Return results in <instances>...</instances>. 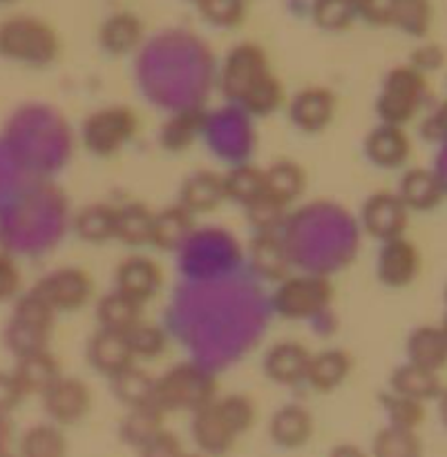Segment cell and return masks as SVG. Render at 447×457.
<instances>
[{
  "instance_id": "obj_1",
  "label": "cell",
  "mask_w": 447,
  "mask_h": 457,
  "mask_svg": "<svg viewBox=\"0 0 447 457\" xmlns=\"http://www.w3.org/2000/svg\"><path fill=\"white\" fill-rule=\"evenodd\" d=\"M61 54V38L47 21L16 13L0 22V56L30 67H47Z\"/></svg>"
},
{
  "instance_id": "obj_2",
  "label": "cell",
  "mask_w": 447,
  "mask_h": 457,
  "mask_svg": "<svg viewBox=\"0 0 447 457\" xmlns=\"http://www.w3.org/2000/svg\"><path fill=\"white\" fill-rule=\"evenodd\" d=\"M427 98L429 85L423 71L411 65H396L384 76L383 89L375 98V112L383 123L405 128L416 119Z\"/></svg>"
},
{
  "instance_id": "obj_3",
  "label": "cell",
  "mask_w": 447,
  "mask_h": 457,
  "mask_svg": "<svg viewBox=\"0 0 447 457\" xmlns=\"http://www.w3.org/2000/svg\"><path fill=\"white\" fill-rule=\"evenodd\" d=\"M217 382L206 369L197 364H177L164 378L156 379L155 404L164 413L204 409L217 400Z\"/></svg>"
},
{
  "instance_id": "obj_4",
  "label": "cell",
  "mask_w": 447,
  "mask_h": 457,
  "mask_svg": "<svg viewBox=\"0 0 447 457\" xmlns=\"http://www.w3.org/2000/svg\"><path fill=\"white\" fill-rule=\"evenodd\" d=\"M137 128L139 119L130 107L107 105L92 112V114L83 120L80 138H83L85 147H88L94 156L110 159V156L119 154V152L132 141V137L137 134Z\"/></svg>"
},
{
  "instance_id": "obj_5",
  "label": "cell",
  "mask_w": 447,
  "mask_h": 457,
  "mask_svg": "<svg viewBox=\"0 0 447 457\" xmlns=\"http://www.w3.org/2000/svg\"><path fill=\"white\" fill-rule=\"evenodd\" d=\"M333 299V286L326 277H286L273 293V311L289 321L311 320L320 315Z\"/></svg>"
},
{
  "instance_id": "obj_6",
  "label": "cell",
  "mask_w": 447,
  "mask_h": 457,
  "mask_svg": "<svg viewBox=\"0 0 447 457\" xmlns=\"http://www.w3.org/2000/svg\"><path fill=\"white\" fill-rule=\"evenodd\" d=\"M34 290L56 312H74L92 299L94 284L88 272L67 266L45 275Z\"/></svg>"
},
{
  "instance_id": "obj_7",
  "label": "cell",
  "mask_w": 447,
  "mask_h": 457,
  "mask_svg": "<svg viewBox=\"0 0 447 457\" xmlns=\"http://www.w3.org/2000/svg\"><path fill=\"white\" fill-rule=\"evenodd\" d=\"M43 409L56 427H74L88 418L92 409V391L83 379L58 378L43 393Z\"/></svg>"
},
{
  "instance_id": "obj_8",
  "label": "cell",
  "mask_w": 447,
  "mask_h": 457,
  "mask_svg": "<svg viewBox=\"0 0 447 457\" xmlns=\"http://www.w3.org/2000/svg\"><path fill=\"white\" fill-rule=\"evenodd\" d=\"M271 71L264 49L255 43H241L228 52L222 67V92L231 101H240L241 94Z\"/></svg>"
},
{
  "instance_id": "obj_9",
  "label": "cell",
  "mask_w": 447,
  "mask_h": 457,
  "mask_svg": "<svg viewBox=\"0 0 447 457\" xmlns=\"http://www.w3.org/2000/svg\"><path fill=\"white\" fill-rule=\"evenodd\" d=\"M360 219L367 235L378 241H389L405 237L409 210L405 208L396 192H375L362 204Z\"/></svg>"
},
{
  "instance_id": "obj_10",
  "label": "cell",
  "mask_w": 447,
  "mask_h": 457,
  "mask_svg": "<svg viewBox=\"0 0 447 457\" xmlns=\"http://www.w3.org/2000/svg\"><path fill=\"white\" fill-rule=\"evenodd\" d=\"M420 263L423 259H420L418 248L405 237H396V239L383 241L378 262H375V275L380 284L387 288H407L420 275Z\"/></svg>"
},
{
  "instance_id": "obj_11",
  "label": "cell",
  "mask_w": 447,
  "mask_h": 457,
  "mask_svg": "<svg viewBox=\"0 0 447 457\" xmlns=\"http://www.w3.org/2000/svg\"><path fill=\"white\" fill-rule=\"evenodd\" d=\"M235 428L228 424L217 402H210L204 409L192 413V440L206 457H222L235 446Z\"/></svg>"
},
{
  "instance_id": "obj_12",
  "label": "cell",
  "mask_w": 447,
  "mask_h": 457,
  "mask_svg": "<svg viewBox=\"0 0 447 457\" xmlns=\"http://www.w3.org/2000/svg\"><path fill=\"white\" fill-rule=\"evenodd\" d=\"M335 116V96L326 87H304L291 98L289 119L298 129L317 134L331 125Z\"/></svg>"
},
{
  "instance_id": "obj_13",
  "label": "cell",
  "mask_w": 447,
  "mask_h": 457,
  "mask_svg": "<svg viewBox=\"0 0 447 457\" xmlns=\"http://www.w3.org/2000/svg\"><path fill=\"white\" fill-rule=\"evenodd\" d=\"M396 195L409 212H432L443 204L447 187L434 170L411 168L402 174Z\"/></svg>"
},
{
  "instance_id": "obj_14",
  "label": "cell",
  "mask_w": 447,
  "mask_h": 457,
  "mask_svg": "<svg viewBox=\"0 0 447 457\" xmlns=\"http://www.w3.org/2000/svg\"><path fill=\"white\" fill-rule=\"evenodd\" d=\"M116 290L130 295L137 302L146 303L159 293L161 284H164V275L156 262L143 254H132V257L123 259L116 268Z\"/></svg>"
},
{
  "instance_id": "obj_15",
  "label": "cell",
  "mask_w": 447,
  "mask_h": 457,
  "mask_svg": "<svg viewBox=\"0 0 447 457\" xmlns=\"http://www.w3.org/2000/svg\"><path fill=\"white\" fill-rule=\"evenodd\" d=\"M316 433V420L308 409L299 404H286L273 413L268 422V436L273 445L286 451H298L311 442Z\"/></svg>"
},
{
  "instance_id": "obj_16",
  "label": "cell",
  "mask_w": 447,
  "mask_h": 457,
  "mask_svg": "<svg viewBox=\"0 0 447 457\" xmlns=\"http://www.w3.org/2000/svg\"><path fill=\"white\" fill-rule=\"evenodd\" d=\"M365 154L374 165L396 170L407 163L411 154V141L401 125L380 123L365 138Z\"/></svg>"
},
{
  "instance_id": "obj_17",
  "label": "cell",
  "mask_w": 447,
  "mask_h": 457,
  "mask_svg": "<svg viewBox=\"0 0 447 457\" xmlns=\"http://www.w3.org/2000/svg\"><path fill=\"white\" fill-rule=\"evenodd\" d=\"M311 353L299 342H277L264 357V373L280 386H295L307 379Z\"/></svg>"
},
{
  "instance_id": "obj_18",
  "label": "cell",
  "mask_w": 447,
  "mask_h": 457,
  "mask_svg": "<svg viewBox=\"0 0 447 457\" xmlns=\"http://www.w3.org/2000/svg\"><path fill=\"white\" fill-rule=\"evenodd\" d=\"M88 361L94 370H98L105 378H114L116 373H121L130 364H134V357L132 351H130L125 333L98 328L89 337Z\"/></svg>"
},
{
  "instance_id": "obj_19",
  "label": "cell",
  "mask_w": 447,
  "mask_h": 457,
  "mask_svg": "<svg viewBox=\"0 0 447 457\" xmlns=\"http://www.w3.org/2000/svg\"><path fill=\"white\" fill-rule=\"evenodd\" d=\"M226 201L224 192V177L213 170H199L186 177L179 190V205L192 214L213 212Z\"/></svg>"
},
{
  "instance_id": "obj_20",
  "label": "cell",
  "mask_w": 447,
  "mask_h": 457,
  "mask_svg": "<svg viewBox=\"0 0 447 457\" xmlns=\"http://www.w3.org/2000/svg\"><path fill=\"white\" fill-rule=\"evenodd\" d=\"M192 232H195V214L188 212L179 204L168 205L152 217L150 245H155L156 250H164V253L179 250L190 239Z\"/></svg>"
},
{
  "instance_id": "obj_21",
  "label": "cell",
  "mask_w": 447,
  "mask_h": 457,
  "mask_svg": "<svg viewBox=\"0 0 447 457\" xmlns=\"http://www.w3.org/2000/svg\"><path fill=\"white\" fill-rule=\"evenodd\" d=\"M143 34L146 29L141 18L134 16L132 12H116L103 21L98 29V43L112 56H125L141 45Z\"/></svg>"
},
{
  "instance_id": "obj_22",
  "label": "cell",
  "mask_w": 447,
  "mask_h": 457,
  "mask_svg": "<svg viewBox=\"0 0 447 457\" xmlns=\"http://www.w3.org/2000/svg\"><path fill=\"white\" fill-rule=\"evenodd\" d=\"M353 369V360L342 348H329L311 355L307 370V382L317 393H333L349 379Z\"/></svg>"
},
{
  "instance_id": "obj_23",
  "label": "cell",
  "mask_w": 447,
  "mask_h": 457,
  "mask_svg": "<svg viewBox=\"0 0 447 457\" xmlns=\"http://www.w3.org/2000/svg\"><path fill=\"white\" fill-rule=\"evenodd\" d=\"M12 375L16 378L21 391L27 395H43L58 378H61V366L56 357L49 351L34 353V355L18 357Z\"/></svg>"
},
{
  "instance_id": "obj_24",
  "label": "cell",
  "mask_w": 447,
  "mask_h": 457,
  "mask_svg": "<svg viewBox=\"0 0 447 457\" xmlns=\"http://www.w3.org/2000/svg\"><path fill=\"white\" fill-rule=\"evenodd\" d=\"M250 262H253L255 272L268 281L286 279L291 268L289 248L284 239L275 232H257V237L250 244Z\"/></svg>"
},
{
  "instance_id": "obj_25",
  "label": "cell",
  "mask_w": 447,
  "mask_h": 457,
  "mask_svg": "<svg viewBox=\"0 0 447 457\" xmlns=\"http://www.w3.org/2000/svg\"><path fill=\"white\" fill-rule=\"evenodd\" d=\"M407 361L423 369L443 370L447 366V337L441 326H418L407 337Z\"/></svg>"
},
{
  "instance_id": "obj_26",
  "label": "cell",
  "mask_w": 447,
  "mask_h": 457,
  "mask_svg": "<svg viewBox=\"0 0 447 457\" xmlns=\"http://www.w3.org/2000/svg\"><path fill=\"white\" fill-rule=\"evenodd\" d=\"M304 190H307V172L295 161L282 159L264 170V192L277 204L289 208L304 195Z\"/></svg>"
},
{
  "instance_id": "obj_27",
  "label": "cell",
  "mask_w": 447,
  "mask_h": 457,
  "mask_svg": "<svg viewBox=\"0 0 447 457\" xmlns=\"http://www.w3.org/2000/svg\"><path fill=\"white\" fill-rule=\"evenodd\" d=\"M389 386L398 395L411 397V400L423 402V404L425 402L438 400V395L443 393V382L438 373L411 364V361L393 369L392 378H389Z\"/></svg>"
},
{
  "instance_id": "obj_28",
  "label": "cell",
  "mask_w": 447,
  "mask_h": 457,
  "mask_svg": "<svg viewBox=\"0 0 447 457\" xmlns=\"http://www.w3.org/2000/svg\"><path fill=\"white\" fill-rule=\"evenodd\" d=\"M206 123H208V114L199 110V107H188V110L177 112V114H173L161 125V147L168 152L188 150L197 141Z\"/></svg>"
},
{
  "instance_id": "obj_29",
  "label": "cell",
  "mask_w": 447,
  "mask_h": 457,
  "mask_svg": "<svg viewBox=\"0 0 447 457\" xmlns=\"http://www.w3.org/2000/svg\"><path fill=\"white\" fill-rule=\"evenodd\" d=\"M112 395L128 409H137V406L155 404V391H156V378H152L146 369L141 366L130 364L114 378H110Z\"/></svg>"
},
{
  "instance_id": "obj_30",
  "label": "cell",
  "mask_w": 447,
  "mask_h": 457,
  "mask_svg": "<svg viewBox=\"0 0 447 457\" xmlns=\"http://www.w3.org/2000/svg\"><path fill=\"white\" fill-rule=\"evenodd\" d=\"M143 306L146 303L137 302L130 295L121 293V290H112V293L103 295L98 299L97 317L101 328L116 330V333H128L134 324L143 320Z\"/></svg>"
},
{
  "instance_id": "obj_31",
  "label": "cell",
  "mask_w": 447,
  "mask_h": 457,
  "mask_svg": "<svg viewBox=\"0 0 447 457\" xmlns=\"http://www.w3.org/2000/svg\"><path fill=\"white\" fill-rule=\"evenodd\" d=\"M164 415L165 413L156 404L128 409L119 424V437L132 449H141L148 440L164 431Z\"/></svg>"
},
{
  "instance_id": "obj_32",
  "label": "cell",
  "mask_w": 447,
  "mask_h": 457,
  "mask_svg": "<svg viewBox=\"0 0 447 457\" xmlns=\"http://www.w3.org/2000/svg\"><path fill=\"white\" fill-rule=\"evenodd\" d=\"M70 445L56 424H34L18 440V457H67Z\"/></svg>"
},
{
  "instance_id": "obj_33",
  "label": "cell",
  "mask_w": 447,
  "mask_h": 457,
  "mask_svg": "<svg viewBox=\"0 0 447 457\" xmlns=\"http://www.w3.org/2000/svg\"><path fill=\"white\" fill-rule=\"evenodd\" d=\"M74 230L85 244H105L116 237V208L107 204H89L79 210Z\"/></svg>"
},
{
  "instance_id": "obj_34",
  "label": "cell",
  "mask_w": 447,
  "mask_h": 457,
  "mask_svg": "<svg viewBox=\"0 0 447 457\" xmlns=\"http://www.w3.org/2000/svg\"><path fill=\"white\" fill-rule=\"evenodd\" d=\"M152 212L146 204H125L116 208V237L125 245H148L152 235Z\"/></svg>"
},
{
  "instance_id": "obj_35",
  "label": "cell",
  "mask_w": 447,
  "mask_h": 457,
  "mask_svg": "<svg viewBox=\"0 0 447 457\" xmlns=\"http://www.w3.org/2000/svg\"><path fill=\"white\" fill-rule=\"evenodd\" d=\"M371 457H423V440L416 431L389 424L375 433Z\"/></svg>"
},
{
  "instance_id": "obj_36",
  "label": "cell",
  "mask_w": 447,
  "mask_h": 457,
  "mask_svg": "<svg viewBox=\"0 0 447 457\" xmlns=\"http://www.w3.org/2000/svg\"><path fill=\"white\" fill-rule=\"evenodd\" d=\"M249 114L255 116H268L275 110H280L282 103H284V87H282L280 79H277L273 71L264 74L257 83L250 85L244 94H241L240 101Z\"/></svg>"
},
{
  "instance_id": "obj_37",
  "label": "cell",
  "mask_w": 447,
  "mask_h": 457,
  "mask_svg": "<svg viewBox=\"0 0 447 457\" xmlns=\"http://www.w3.org/2000/svg\"><path fill=\"white\" fill-rule=\"evenodd\" d=\"M224 192L228 201L246 208L264 195V170L255 165H237L224 174Z\"/></svg>"
},
{
  "instance_id": "obj_38",
  "label": "cell",
  "mask_w": 447,
  "mask_h": 457,
  "mask_svg": "<svg viewBox=\"0 0 447 457\" xmlns=\"http://www.w3.org/2000/svg\"><path fill=\"white\" fill-rule=\"evenodd\" d=\"M49 335L52 330L38 328V326L25 324V321L12 317L7 326H4V346L9 353H13V357H25L34 355V353L47 351Z\"/></svg>"
},
{
  "instance_id": "obj_39",
  "label": "cell",
  "mask_w": 447,
  "mask_h": 457,
  "mask_svg": "<svg viewBox=\"0 0 447 457\" xmlns=\"http://www.w3.org/2000/svg\"><path fill=\"white\" fill-rule=\"evenodd\" d=\"M311 18L322 31L338 34L358 18V0H313Z\"/></svg>"
},
{
  "instance_id": "obj_40",
  "label": "cell",
  "mask_w": 447,
  "mask_h": 457,
  "mask_svg": "<svg viewBox=\"0 0 447 457\" xmlns=\"http://www.w3.org/2000/svg\"><path fill=\"white\" fill-rule=\"evenodd\" d=\"M134 360H156L168 348V337L164 330L150 321H139L125 333Z\"/></svg>"
},
{
  "instance_id": "obj_41",
  "label": "cell",
  "mask_w": 447,
  "mask_h": 457,
  "mask_svg": "<svg viewBox=\"0 0 447 457\" xmlns=\"http://www.w3.org/2000/svg\"><path fill=\"white\" fill-rule=\"evenodd\" d=\"M434 9L429 0H398L396 13H393V27L405 31L407 36L423 38L432 27Z\"/></svg>"
},
{
  "instance_id": "obj_42",
  "label": "cell",
  "mask_w": 447,
  "mask_h": 457,
  "mask_svg": "<svg viewBox=\"0 0 447 457\" xmlns=\"http://www.w3.org/2000/svg\"><path fill=\"white\" fill-rule=\"evenodd\" d=\"M380 404H383L384 413H387L389 424L392 427L409 428L416 431L420 424L425 422V404L423 402H416L411 397L398 395V393L389 391L384 395H380Z\"/></svg>"
},
{
  "instance_id": "obj_43",
  "label": "cell",
  "mask_w": 447,
  "mask_h": 457,
  "mask_svg": "<svg viewBox=\"0 0 447 457\" xmlns=\"http://www.w3.org/2000/svg\"><path fill=\"white\" fill-rule=\"evenodd\" d=\"M12 317L25 321V324L38 326V328H45V330H52L54 320H56V311H54V308L49 306V303L45 302V299L40 297L34 288H31L30 293L22 295V297H18Z\"/></svg>"
},
{
  "instance_id": "obj_44",
  "label": "cell",
  "mask_w": 447,
  "mask_h": 457,
  "mask_svg": "<svg viewBox=\"0 0 447 457\" xmlns=\"http://www.w3.org/2000/svg\"><path fill=\"white\" fill-rule=\"evenodd\" d=\"M201 18L215 27H235L246 16V0H197Z\"/></svg>"
},
{
  "instance_id": "obj_45",
  "label": "cell",
  "mask_w": 447,
  "mask_h": 457,
  "mask_svg": "<svg viewBox=\"0 0 447 457\" xmlns=\"http://www.w3.org/2000/svg\"><path fill=\"white\" fill-rule=\"evenodd\" d=\"M217 402L219 411L224 413V418L228 420L232 428H235L237 436H244V433L250 431V427L255 424V418H257V411H255L253 400L249 395H226V397H219Z\"/></svg>"
},
{
  "instance_id": "obj_46",
  "label": "cell",
  "mask_w": 447,
  "mask_h": 457,
  "mask_svg": "<svg viewBox=\"0 0 447 457\" xmlns=\"http://www.w3.org/2000/svg\"><path fill=\"white\" fill-rule=\"evenodd\" d=\"M246 210H249V221L257 232H275L286 217V205L277 204L266 192L250 205H246Z\"/></svg>"
},
{
  "instance_id": "obj_47",
  "label": "cell",
  "mask_w": 447,
  "mask_h": 457,
  "mask_svg": "<svg viewBox=\"0 0 447 457\" xmlns=\"http://www.w3.org/2000/svg\"><path fill=\"white\" fill-rule=\"evenodd\" d=\"M398 0H358V16L374 27H392Z\"/></svg>"
},
{
  "instance_id": "obj_48",
  "label": "cell",
  "mask_w": 447,
  "mask_h": 457,
  "mask_svg": "<svg viewBox=\"0 0 447 457\" xmlns=\"http://www.w3.org/2000/svg\"><path fill=\"white\" fill-rule=\"evenodd\" d=\"M183 446L174 433L159 431L139 449V457H181Z\"/></svg>"
},
{
  "instance_id": "obj_49",
  "label": "cell",
  "mask_w": 447,
  "mask_h": 457,
  "mask_svg": "<svg viewBox=\"0 0 447 457\" xmlns=\"http://www.w3.org/2000/svg\"><path fill=\"white\" fill-rule=\"evenodd\" d=\"M409 65L416 67L418 71H423V74L441 70V67L445 65V49L436 43L420 45V47H416L414 54H411Z\"/></svg>"
},
{
  "instance_id": "obj_50",
  "label": "cell",
  "mask_w": 447,
  "mask_h": 457,
  "mask_svg": "<svg viewBox=\"0 0 447 457\" xmlns=\"http://www.w3.org/2000/svg\"><path fill=\"white\" fill-rule=\"evenodd\" d=\"M420 134L429 143H447V101L441 103L420 125Z\"/></svg>"
},
{
  "instance_id": "obj_51",
  "label": "cell",
  "mask_w": 447,
  "mask_h": 457,
  "mask_svg": "<svg viewBox=\"0 0 447 457\" xmlns=\"http://www.w3.org/2000/svg\"><path fill=\"white\" fill-rule=\"evenodd\" d=\"M22 277L21 270H18L16 263L9 257L0 254V302H7V299H13L21 290Z\"/></svg>"
},
{
  "instance_id": "obj_52",
  "label": "cell",
  "mask_w": 447,
  "mask_h": 457,
  "mask_svg": "<svg viewBox=\"0 0 447 457\" xmlns=\"http://www.w3.org/2000/svg\"><path fill=\"white\" fill-rule=\"evenodd\" d=\"M25 400V393L18 386L16 378L12 373L0 370V415H9L16 411V406Z\"/></svg>"
},
{
  "instance_id": "obj_53",
  "label": "cell",
  "mask_w": 447,
  "mask_h": 457,
  "mask_svg": "<svg viewBox=\"0 0 447 457\" xmlns=\"http://www.w3.org/2000/svg\"><path fill=\"white\" fill-rule=\"evenodd\" d=\"M329 457H371V455L367 453L365 449H360L358 445H349V442H344V445L333 446V449L329 451Z\"/></svg>"
},
{
  "instance_id": "obj_54",
  "label": "cell",
  "mask_w": 447,
  "mask_h": 457,
  "mask_svg": "<svg viewBox=\"0 0 447 457\" xmlns=\"http://www.w3.org/2000/svg\"><path fill=\"white\" fill-rule=\"evenodd\" d=\"M13 440V424L9 415H0V451L9 449Z\"/></svg>"
},
{
  "instance_id": "obj_55",
  "label": "cell",
  "mask_w": 447,
  "mask_h": 457,
  "mask_svg": "<svg viewBox=\"0 0 447 457\" xmlns=\"http://www.w3.org/2000/svg\"><path fill=\"white\" fill-rule=\"evenodd\" d=\"M438 415H441V422L447 431V388H443V393L438 395Z\"/></svg>"
},
{
  "instance_id": "obj_56",
  "label": "cell",
  "mask_w": 447,
  "mask_h": 457,
  "mask_svg": "<svg viewBox=\"0 0 447 457\" xmlns=\"http://www.w3.org/2000/svg\"><path fill=\"white\" fill-rule=\"evenodd\" d=\"M0 457H18V455L12 453V451H9V449H3V451H0Z\"/></svg>"
},
{
  "instance_id": "obj_57",
  "label": "cell",
  "mask_w": 447,
  "mask_h": 457,
  "mask_svg": "<svg viewBox=\"0 0 447 457\" xmlns=\"http://www.w3.org/2000/svg\"><path fill=\"white\" fill-rule=\"evenodd\" d=\"M441 328H443V333H445V337H447V312H445V320H443Z\"/></svg>"
},
{
  "instance_id": "obj_58",
  "label": "cell",
  "mask_w": 447,
  "mask_h": 457,
  "mask_svg": "<svg viewBox=\"0 0 447 457\" xmlns=\"http://www.w3.org/2000/svg\"><path fill=\"white\" fill-rule=\"evenodd\" d=\"M181 457H206L204 453H183Z\"/></svg>"
},
{
  "instance_id": "obj_59",
  "label": "cell",
  "mask_w": 447,
  "mask_h": 457,
  "mask_svg": "<svg viewBox=\"0 0 447 457\" xmlns=\"http://www.w3.org/2000/svg\"><path fill=\"white\" fill-rule=\"evenodd\" d=\"M7 3H13V0H0V4H7Z\"/></svg>"
},
{
  "instance_id": "obj_60",
  "label": "cell",
  "mask_w": 447,
  "mask_h": 457,
  "mask_svg": "<svg viewBox=\"0 0 447 457\" xmlns=\"http://www.w3.org/2000/svg\"><path fill=\"white\" fill-rule=\"evenodd\" d=\"M445 306H447V286H445Z\"/></svg>"
},
{
  "instance_id": "obj_61",
  "label": "cell",
  "mask_w": 447,
  "mask_h": 457,
  "mask_svg": "<svg viewBox=\"0 0 447 457\" xmlns=\"http://www.w3.org/2000/svg\"><path fill=\"white\" fill-rule=\"evenodd\" d=\"M192 3H197V0H192Z\"/></svg>"
}]
</instances>
